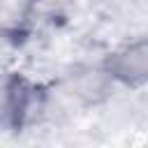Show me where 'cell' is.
Here are the masks:
<instances>
[{
    "label": "cell",
    "instance_id": "cell-1",
    "mask_svg": "<svg viewBox=\"0 0 148 148\" xmlns=\"http://www.w3.org/2000/svg\"><path fill=\"white\" fill-rule=\"evenodd\" d=\"M44 92L46 81L35 79L18 65L0 72V132L25 134L44 125Z\"/></svg>",
    "mask_w": 148,
    "mask_h": 148
},
{
    "label": "cell",
    "instance_id": "cell-2",
    "mask_svg": "<svg viewBox=\"0 0 148 148\" xmlns=\"http://www.w3.org/2000/svg\"><path fill=\"white\" fill-rule=\"evenodd\" d=\"M99 65L125 90H143L148 83V39L146 35L127 37L109 46Z\"/></svg>",
    "mask_w": 148,
    "mask_h": 148
},
{
    "label": "cell",
    "instance_id": "cell-3",
    "mask_svg": "<svg viewBox=\"0 0 148 148\" xmlns=\"http://www.w3.org/2000/svg\"><path fill=\"white\" fill-rule=\"evenodd\" d=\"M56 76L65 83V88L83 106V111L97 109L113 92L120 90V86L109 76V72L99 62H90V60H74L65 65Z\"/></svg>",
    "mask_w": 148,
    "mask_h": 148
}]
</instances>
